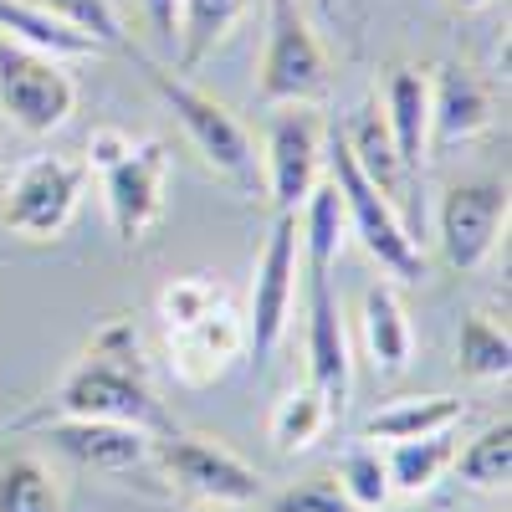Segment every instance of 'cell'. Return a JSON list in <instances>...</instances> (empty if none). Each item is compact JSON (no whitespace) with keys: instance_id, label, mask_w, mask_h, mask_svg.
Here are the masks:
<instances>
[{"instance_id":"9a60e30c","label":"cell","mask_w":512,"mask_h":512,"mask_svg":"<svg viewBox=\"0 0 512 512\" xmlns=\"http://www.w3.org/2000/svg\"><path fill=\"white\" fill-rule=\"evenodd\" d=\"M246 349V318L226 303L216 308L210 318L180 328V333H169V364H175V374L185 384H210V379H221L231 369V359Z\"/></svg>"},{"instance_id":"836d02e7","label":"cell","mask_w":512,"mask_h":512,"mask_svg":"<svg viewBox=\"0 0 512 512\" xmlns=\"http://www.w3.org/2000/svg\"><path fill=\"white\" fill-rule=\"evenodd\" d=\"M405 512H420V507H405Z\"/></svg>"},{"instance_id":"83f0119b","label":"cell","mask_w":512,"mask_h":512,"mask_svg":"<svg viewBox=\"0 0 512 512\" xmlns=\"http://www.w3.org/2000/svg\"><path fill=\"white\" fill-rule=\"evenodd\" d=\"M338 487L349 492V502L359 512H379L390 502V477H384V461L364 446H354L344 461H338Z\"/></svg>"},{"instance_id":"4fadbf2b","label":"cell","mask_w":512,"mask_h":512,"mask_svg":"<svg viewBox=\"0 0 512 512\" xmlns=\"http://www.w3.org/2000/svg\"><path fill=\"white\" fill-rule=\"evenodd\" d=\"M41 441L52 451H62L77 466L93 472H134L149 461V431L123 420H82V415H62L52 425H41Z\"/></svg>"},{"instance_id":"7c38bea8","label":"cell","mask_w":512,"mask_h":512,"mask_svg":"<svg viewBox=\"0 0 512 512\" xmlns=\"http://www.w3.org/2000/svg\"><path fill=\"white\" fill-rule=\"evenodd\" d=\"M308 282V384H318L333 410H344L349 384H354V359H349V333L344 313L333 297V277L318 267H297Z\"/></svg>"},{"instance_id":"7402d4cb","label":"cell","mask_w":512,"mask_h":512,"mask_svg":"<svg viewBox=\"0 0 512 512\" xmlns=\"http://www.w3.org/2000/svg\"><path fill=\"white\" fill-rule=\"evenodd\" d=\"M0 512H62L57 477L31 451H0Z\"/></svg>"},{"instance_id":"5b68a950","label":"cell","mask_w":512,"mask_h":512,"mask_svg":"<svg viewBox=\"0 0 512 512\" xmlns=\"http://www.w3.org/2000/svg\"><path fill=\"white\" fill-rule=\"evenodd\" d=\"M328 93V52L297 0H267V52L256 72V98L267 108L313 103Z\"/></svg>"},{"instance_id":"52a82bcc","label":"cell","mask_w":512,"mask_h":512,"mask_svg":"<svg viewBox=\"0 0 512 512\" xmlns=\"http://www.w3.org/2000/svg\"><path fill=\"white\" fill-rule=\"evenodd\" d=\"M297 210H277L272 236L256 256V282H251V313H246V354L267 364L282 344L292 303H297Z\"/></svg>"},{"instance_id":"d4e9b609","label":"cell","mask_w":512,"mask_h":512,"mask_svg":"<svg viewBox=\"0 0 512 512\" xmlns=\"http://www.w3.org/2000/svg\"><path fill=\"white\" fill-rule=\"evenodd\" d=\"M456 477L466 487H482V492H497L512 482V420H492L477 441H466V451L451 456Z\"/></svg>"},{"instance_id":"e0dca14e","label":"cell","mask_w":512,"mask_h":512,"mask_svg":"<svg viewBox=\"0 0 512 512\" xmlns=\"http://www.w3.org/2000/svg\"><path fill=\"white\" fill-rule=\"evenodd\" d=\"M364 349H369V359H374V369L379 374H400L405 364H410V354H415V328H410V318H405V303H400V292L395 287H384V282H374L369 292H364Z\"/></svg>"},{"instance_id":"277c9868","label":"cell","mask_w":512,"mask_h":512,"mask_svg":"<svg viewBox=\"0 0 512 512\" xmlns=\"http://www.w3.org/2000/svg\"><path fill=\"white\" fill-rule=\"evenodd\" d=\"M159 98L169 103L175 123L185 128V139L195 144V154L216 169V175L236 180V185H256V144L246 134V123L216 103L210 93H200L185 72H169V67H149Z\"/></svg>"},{"instance_id":"3957f363","label":"cell","mask_w":512,"mask_h":512,"mask_svg":"<svg viewBox=\"0 0 512 512\" xmlns=\"http://www.w3.org/2000/svg\"><path fill=\"white\" fill-rule=\"evenodd\" d=\"M82 190H88V164L82 159L36 154L16 169L6 195H0V226L26 241H52L72 226Z\"/></svg>"},{"instance_id":"8992f818","label":"cell","mask_w":512,"mask_h":512,"mask_svg":"<svg viewBox=\"0 0 512 512\" xmlns=\"http://www.w3.org/2000/svg\"><path fill=\"white\" fill-rule=\"evenodd\" d=\"M0 108L26 134H57L77 113V82L57 57H41L21 41L0 36Z\"/></svg>"},{"instance_id":"484cf974","label":"cell","mask_w":512,"mask_h":512,"mask_svg":"<svg viewBox=\"0 0 512 512\" xmlns=\"http://www.w3.org/2000/svg\"><path fill=\"white\" fill-rule=\"evenodd\" d=\"M226 303H231V292L216 277L190 272V277H175V282L159 292V323H164V333H180V328L210 318V313L226 308Z\"/></svg>"},{"instance_id":"30bf717a","label":"cell","mask_w":512,"mask_h":512,"mask_svg":"<svg viewBox=\"0 0 512 512\" xmlns=\"http://www.w3.org/2000/svg\"><path fill=\"white\" fill-rule=\"evenodd\" d=\"M441 251L456 272H477L497 251L507 226V185L497 180H466L441 195Z\"/></svg>"},{"instance_id":"cb8c5ba5","label":"cell","mask_w":512,"mask_h":512,"mask_svg":"<svg viewBox=\"0 0 512 512\" xmlns=\"http://www.w3.org/2000/svg\"><path fill=\"white\" fill-rule=\"evenodd\" d=\"M328 420H333V405L323 400L318 384H303V390H292L287 400H277V410H272V446H277V456L308 451L328 431Z\"/></svg>"},{"instance_id":"6da1fadb","label":"cell","mask_w":512,"mask_h":512,"mask_svg":"<svg viewBox=\"0 0 512 512\" xmlns=\"http://www.w3.org/2000/svg\"><path fill=\"white\" fill-rule=\"evenodd\" d=\"M139 344H134V328L128 323H108L93 349L82 354L67 379L57 384V410L62 415H82V420H123V425H139V431H164L169 436V420L154 400V390L139 374Z\"/></svg>"},{"instance_id":"f1b7e54d","label":"cell","mask_w":512,"mask_h":512,"mask_svg":"<svg viewBox=\"0 0 512 512\" xmlns=\"http://www.w3.org/2000/svg\"><path fill=\"white\" fill-rule=\"evenodd\" d=\"M31 6L52 11L57 21H67L77 31H88L98 47H123V21L113 11V0H31Z\"/></svg>"},{"instance_id":"ba28073f","label":"cell","mask_w":512,"mask_h":512,"mask_svg":"<svg viewBox=\"0 0 512 512\" xmlns=\"http://www.w3.org/2000/svg\"><path fill=\"white\" fill-rule=\"evenodd\" d=\"M267 195L277 210H297L323 180V123L308 103H282L267 123Z\"/></svg>"},{"instance_id":"ac0fdd59","label":"cell","mask_w":512,"mask_h":512,"mask_svg":"<svg viewBox=\"0 0 512 512\" xmlns=\"http://www.w3.org/2000/svg\"><path fill=\"white\" fill-rule=\"evenodd\" d=\"M0 36H11V41H21V47H31L41 57H57V62L62 57H93V52H103L88 31L57 21L52 11L31 6V0H0Z\"/></svg>"},{"instance_id":"603a6c76","label":"cell","mask_w":512,"mask_h":512,"mask_svg":"<svg viewBox=\"0 0 512 512\" xmlns=\"http://www.w3.org/2000/svg\"><path fill=\"white\" fill-rule=\"evenodd\" d=\"M456 359L472 379H507L512 374V338L507 323H497L492 313H466L461 333H456Z\"/></svg>"},{"instance_id":"9c48e42d","label":"cell","mask_w":512,"mask_h":512,"mask_svg":"<svg viewBox=\"0 0 512 512\" xmlns=\"http://www.w3.org/2000/svg\"><path fill=\"white\" fill-rule=\"evenodd\" d=\"M159 461H164L169 482L190 497H200V502L246 507V502L262 497V477H256L236 451L205 441V436H164Z\"/></svg>"},{"instance_id":"1f68e13d","label":"cell","mask_w":512,"mask_h":512,"mask_svg":"<svg viewBox=\"0 0 512 512\" xmlns=\"http://www.w3.org/2000/svg\"><path fill=\"white\" fill-rule=\"evenodd\" d=\"M128 149H134V139H128L123 128H93V139H88V159H82V164L103 175V169H108V164H118Z\"/></svg>"},{"instance_id":"4dcf8cb0","label":"cell","mask_w":512,"mask_h":512,"mask_svg":"<svg viewBox=\"0 0 512 512\" xmlns=\"http://www.w3.org/2000/svg\"><path fill=\"white\" fill-rule=\"evenodd\" d=\"M144 6V21L154 31V41L164 52H175V41H180V0H139Z\"/></svg>"},{"instance_id":"8fae6325","label":"cell","mask_w":512,"mask_h":512,"mask_svg":"<svg viewBox=\"0 0 512 512\" xmlns=\"http://www.w3.org/2000/svg\"><path fill=\"white\" fill-rule=\"evenodd\" d=\"M164 180H169V149L159 139L134 144L118 164L103 169V200L118 241L134 246L164 216Z\"/></svg>"},{"instance_id":"2e32d148","label":"cell","mask_w":512,"mask_h":512,"mask_svg":"<svg viewBox=\"0 0 512 512\" xmlns=\"http://www.w3.org/2000/svg\"><path fill=\"white\" fill-rule=\"evenodd\" d=\"M492 123V93L472 67L446 62L431 82V144L436 149H456L466 139H477Z\"/></svg>"},{"instance_id":"5bb4252c","label":"cell","mask_w":512,"mask_h":512,"mask_svg":"<svg viewBox=\"0 0 512 512\" xmlns=\"http://www.w3.org/2000/svg\"><path fill=\"white\" fill-rule=\"evenodd\" d=\"M384 134L395 144V159L405 175L425 164L431 149V77L420 67H390L384 72Z\"/></svg>"},{"instance_id":"7a4b0ae2","label":"cell","mask_w":512,"mask_h":512,"mask_svg":"<svg viewBox=\"0 0 512 512\" xmlns=\"http://www.w3.org/2000/svg\"><path fill=\"white\" fill-rule=\"evenodd\" d=\"M328 180L338 190V200H344V226L364 241V251L374 256V262L400 277V282H415L425 272V256H420V241L410 236V226L400 221V210L395 200L384 195L364 169L354 164L349 144H344V128H333V139H328Z\"/></svg>"},{"instance_id":"4316f807","label":"cell","mask_w":512,"mask_h":512,"mask_svg":"<svg viewBox=\"0 0 512 512\" xmlns=\"http://www.w3.org/2000/svg\"><path fill=\"white\" fill-rule=\"evenodd\" d=\"M344 144H349V154H354V164L364 169V175H369L384 195H395V180L405 175V169H400V159H395L390 134H384V118H379V113H364L349 134H344Z\"/></svg>"},{"instance_id":"d6986e66","label":"cell","mask_w":512,"mask_h":512,"mask_svg":"<svg viewBox=\"0 0 512 512\" xmlns=\"http://www.w3.org/2000/svg\"><path fill=\"white\" fill-rule=\"evenodd\" d=\"M461 425V400L451 395H410L395 400L364 420V436L369 441H420V436H436V431H456Z\"/></svg>"},{"instance_id":"d6a6232c","label":"cell","mask_w":512,"mask_h":512,"mask_svg":"<svg viewBox=\"0 0 512 512\" xmlns=\"http://www.w3.org/2000/svg\"><path fill=\"white\" fill-rule=\"evenodd\" d=\"M190 512H241V507H221V502H200V507H190Z\"/></svg>"},{"instance_id":"f546056e","label":"cell","mask_w":512,"mask_h":512,"mask_svg":"<svg viewBox=\"0 0 512 512\" xmlns=\"http://www.w3.org/2000/svg\"><path fill=\"white\" fill-rule=\"evenodd\" d=\"M272 512H359L349 502V492L338 487V477H303L287 492H277Z\"/></svg>"},{"instance_id":"ffe728a7","label":"cell","mask_w":512,"mask_h":512,"mask_svg":"<svg viewBox=\"0 0 512 512\" xmlns=\"http://www.w3.org/2000/svg\"><path fill=\"white\" fill-rule=\"evenodd\" d=\"M246 0H180V41H175V62L190 77L210 52L231 36V26L241 21Z\"/></svg>"},{"instance_id":"44dd1931","label":"cell","mask_w":512,"mask_h":512,"mask_svg":"<svg viewBox=\"0 0 512 512\" xmlns=\"http://www.w3.org/2000/svg\"><path fill=\"white\" fill-rule=\"evenodd\" d=\"M456 456V431H436L420 441H395L390 456H384V477H390V492L420 497L425 487H436V477L451 466Z\"/></svg>"}]
</instances>
